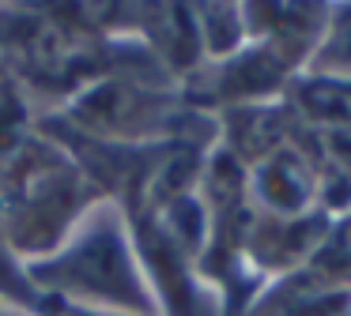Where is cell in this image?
I'll return each instance as SVG.
<instances>
[{
  "mask_svg": "<svg viewBox=\"0 0 351 316\" xmlns=\"http://www.w3.org/2000/svg\"><path fill=\"white\" fill-rule=\"evenodd\" d=\"M328 57H332V64L351 68V8L340 12V23H336L332 42H328Z\"/></svg>",
  "mask_w": 351,
  "mask_h": 316,
  "instance_id": "cell-1",
  "label": "cell"
}]
</instances>
